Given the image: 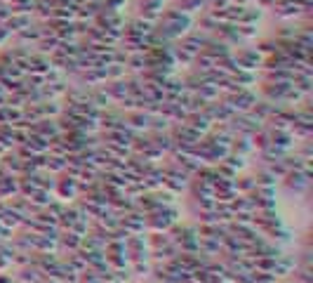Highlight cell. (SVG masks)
<instances>
[{"label": "cell", "mask_w": 313, "mask_h": 283, "mask_svg": "<svg viewBox=\"0 0 313 283\" xmlns=\"http://www.w3.org/2000/svg\"><path fill=\"white\" fill-rule=\"evenodd\" d=\"M174 222H179L177 206H156L144 215V224L149 231H167Z\"/></svg>", "instance_id": "obj_1"}, {"label": "cell", "mask_w": 313, "mask_h": 283, "mask_svg": "<svg viewBox=\"0 0 313 283\" xmlns=\"http://www.w3.org/2000/svg\"><path fill=\"white\" fill-rule=\"evenodd\" d=\"M231 59H233V64L238 69H243V71H254V69H259L261 66V52L257 47H240L238 52H231Z\"/></svg>", "instance_id": "obj_2"}, {"label": "cell", "mask_w": 313, "mask_h": 283, "mask_svg": "<svg viewBox=\"0 0 313 283\" xmlns=\"http://www.w3.org/2000/svg\"><path fill=\"white\" fill-rule=\"evenodd\" d=\"M52 194L54 198H62V201L78 198V179L68 173H59V179H54Z\"/></svg>", "instance_id": "obj_3"}, {"label": "cell", "mask_w": 313, "mask_h": 283, "mask_svg": "<svg viewBox=\"0 0 313 283\" xmlns=\"http://www.w3.org/2000/svg\"><path fill=\"white\" fill-rule=\"evenodd\" d=\"M10 35H12V33L7 31V26H5V24L0 22V45L5 43V40H7V38H10Z\"/></svg>", "instance_id": "obj_4"}]
</instances>
